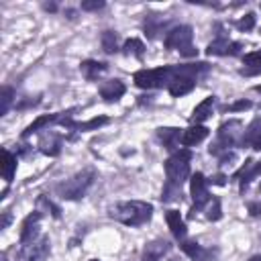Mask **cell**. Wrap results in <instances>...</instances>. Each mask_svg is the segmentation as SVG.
<instances>
[{
	"label": "cell",
	"mask_w": 261,
	"mask_h": 261,
	"mask_svg": "<svg viewBox=\"0 0 261 261\" xmlns=\"http://www.w3.org/2000/svg\"><path fill=\"white\" fill-rule=\"evenodd\" d=\"M16 155L10 151V149H2V177L6 184H12V177H14V171H16Z\"/></svg>",
	"instance_id": "26"
},
{
	"label": "cell",
	"mask_w": 261,
	"mask_h": 261,
	"mask_svg": "<svg viewBox=\"0 0 261 261\" xmlns=\"http://www.w3.org/2000/svg\"><path fill=\"white\" fill-rule=\"evenodd\" d=\"M169 249H171V245H169L165 239L151 241L149 245H145L143 255H141V261H161V257H163Z\"/></svg>",
	"instance_id": "17"
},
{
	"label": "cell",
	"mask_w": 261,
	"mask_h": 261,
	"mask_svg": "<svg viewBox=\"0 0 261 261\" xmlns=\"http://www.w3.org/2000/svg\"><path fill=\"white\" fill-rule=\"evenodd\" d=\"M41 212L33 210L24 220H22V228H20V245H27L35 239H39V224H41Z\"/></svg>",
	"instance_id": "12"
},
{
	"label": "cell",
	"mask_w": 261,
	"mask_h": 261,
	"mask_svg": "<svg viewBox=\"0 0 261 261\" xmlns=\"http://www.w3.org/2000/svg\"><path fill=\"white\" fill-rule=\"evenodd\" d=\"M94 169H82L77 171L75 175L67 177L65 181L57 184L55 186V194L61 198V200H80L86 196V192L90 190V186L94 184Z\"/></svg>",
	"instance_id": "4"
},
{
	"label": "cell",
	"mask_w": 261,
	"mask_h": 261,
	"mask_svg": "<svg viewBox=\"0 0 261 261\" xmlns=\"http://www.w3.org/2000/svg\"><path fill=\"white\" fill-rule=\"evenodd\" d=\"M190 149H177L165 159V186L161 190V202H173L181 196V186L190 175Z\"/></svg>",
	"instance_id": "1"
},
{
	"label": "cell",
	"mask_w": 261,
	"mask_h": 261,
	"mask_svg": "<svg viewBox=\"0 0 261 261\" xmlns=\"http://www.w3.org/2000/svg\"><path fill=\"white\" fill-rule=\"evenodd\" d=\"M241 128H243V122L241 120H226V122H222L220 126H218V130H216V141L210 145V155H214V157H220L222 153H226V151H232V147H237V145H241Z\"/></svg>",
	"instance_id": "5"
},
{
	"label": "cell",
	"mask_w": 261,
	"mask_h": 261,
	"mask_svg": "<svg viewBox=\"0 0 261 261\" xmlns=\"http://www.w3.org/2000/svg\"><path fill=\"white\" fill-rule=\"evenodd\" d=\"M181 73V65H163L155 69H139L135 71L133 80L135 86L143 90H155V88H169Z\"/></svg>",
	"instance_id": "3"
},
{
	"label": "cell",
	"mask_w": 261,
	"mask_h": 261,
	"mask_svg": "<svg viewBox=\"0 0 261 261\" xmlns=\"http://www.w3.org/2000/svg\"><path fill=\"white\" fill-rule=\"evenodd\" d=\"M259 196H261V184H259Z\"/></svg>",
	"instance_id": "42"
},
{
	"label": "cell",
	"mask_w": 261,
	"mask_h": 261,
	"mask_svg": "<svg viewBox=\"0 0 261 261\" xmlns=\"http://www.w3.org/2000/svg\"><path fill=\"white\" fill-rule=\"evenodd\" d=\"M214 102H216V98H214V96L204 98V100L194 108V112H192V116H190V122H192V124H202L204 120H208V118L212 116Z\"/></svg>",
	"instance_id": "21"
},
{
	"label": "cell",
	"mask_w": 261,
	"mask_h": 261,
	"mask_svg": "<svg viewBox=\"0 0 261 261\" xmlns=\"http://www.w3.org/2000/svg\"><path fill=\"white\" fill-rule=\"evenodd\" d=\"M37 210H39L41 214H51L53 218H61V208L55 206L47 196H39V198H37Z\"/></svg>",
	"instance_id": "29"
},
{
	"label": "cell",
	"mask_w": 261,
	"mask_h": 261,
	"mask_svg": "<svg viewBox=\"0 0 261 261\" xmlns=\"http://www.w3.org/2000/svg\"><path fill=\"white\" fill-rule=\"evenodd\" d=\"M10 224V212H2V222H0V228H6Z\"/></svg>",
	"instance_id": "37"
},
{
	"label": "cell",
	"mask_w": 261,
	"mask_h": 261,
	"mask_svg": "<svg viewBox=\"0 0 261 261\" xmlns=\"http://www.w3.org/2000/svg\"><path fill=\"white\" fill-rule=\"evenodd\" d=\"M241 147H253V149L261 151V120H259V118H255V120L247 126V130L243 133V137H241Z\"/></svg>",
	"instance_id": "19"
},
{
	"label": "cell",
	"mask_w": 261,
	"mask_h": 261,
	"mask_svg": "<svg viewBox=\"0 0 261 261\" xmlns=\"http://www.w3.org/2000/svg\"><path fill=\"white\" fill-rule=\"evenodd\" d=\"M210 181H212V184H216V186H224V184H226V175L218 173V175H214V177H212Z\"/></svg>",
	"instance_id": "36"
},
{
	"label": "cell",
	"mask_w": 261,
	"mask_h": 261,
	"mask_svg": "<svg viewBox=\"0 0 261 261\" xmlns=\"http://www.w3.org/2000/svg\"><path fill=\"white\" fill-rule=\"evenodd\" d=\"M181 135L184 130L181 128H173V126H165V128H157V139L163 143V147L171 153L177 151L179 143H181Z\"/></svg>",
	"instance_id": "16"
},
{
	"label": "cell",
	"mask_w": 261,
	"mask_h": 261,
	"mask_svg": "<svg viewBox=\"0 0 261 261\" xmlns=\"http://www.w3.org/2000/svg\"><path fill=\"white\" fill-rule=\"evenodd\" d=\"M206 137H208V128H206L204 124H192V126H188V128L184 130V135H181V145H184V147H194V145L202 143Z\"/></svg>",
	"instance_id": "24"
},
{
	"label": "cell",
	"mask_w": 261,
	"mask_h": 261,
	"mask_svg": "<svg viewBox=\"0 0 261 261\" xmlns=\"http://www.w3.org/2000/svg\"><path fill=\"white\" fill-rule=\"evenodd\" d=\"M167 24H169V18H163L161 14H147L145 16V22H143V29H145L147 39H155L159 33H163L167 29Z\"/></svg>",
	"instance_id": "18"
},
{
	"label": "cell",
	"mask_w": 261,
	"mask_h": 261,
	"mask_svg": "<svg viewBox=\"0 0 261 261\" xmlns=\"http://www.w3.org/2000/svg\"><path fill=\"white\" fill-rule=\"evenodd\" d=\"M120 49H122V53L128 55V57L143 59V55H145V45H143V41H139V39H126Z\"/></svg>",
	"instance_id": "27"
},
{
	"label": "cell",
	"mask_w": 261,
	"mask_h": 261,
	"mask_svg": "<svg viewBox=\"0 0 261 261\" xmlns=\"http://www.w3.org/2000/svg\"><path fill=\"white\" fill-rule=\"evenodd\" d=\"M106 4L102 0H84L82 2V10H88V12H96V10H102Z\"/></svg>",
	"instance_id": "33"
},
{
	"label": "cell",
	"mask_w": 261,
	"mask_h": 261,
	"mask_svg": "<svg viewBox=\"0 0 261 261\" xmlns=\"http://www.w3.org/2000/svg\"><path fill=\"white\" fill-rule=\"evenodd\" d=\"M247 108H251V102H249V100H239V102H234V104L224 106L226 112H239V110H247Z\"/></svg>",
	"instance_id": "34"
},
{
	"label": "cell",
	"mask_w": 261,
	"mask_h": 261,
	"mask_svg": "<svg viewBox=\"0 0 261 261\" xmlns=\"http://www.w3.org/2000/svg\"><path fill=\"white\" fill-rule=\"evenodd\" d=\"M259 175H261V159H259V161L247 159V161H245V165L232 173V179H234V181H239V192H241V194H245V192H247V188L251 186V181H253L255 177H259Z\"/></svg>",
	"instance_id": "10"
},
{
	"label": "cell",
	"mask_w": 261,
	"mask_h": 261,
	"mask_svg": "<svg viewBox=\"0 0 261 261\" xmlns=\"http://www.w3.org/2000/svg\"><path fill=\"white\" fill-rule=\"evenodd\" d=\"M49 253H51V241H49V237L41 234L39 239L31 241L27 245H20L14 261H43V259H47Z\"/></svg>",
	"instance_id": "8"
},
{
	"label": "cell",
	"mask_w": 261,
	"mask_h": 261,
	"mask_svg": "<svg viewBox=\"0 0 261 261\" xmlns=\"http://www.w3.org/2000/svg\"><path fill=\"white\" fill-rule=\"evenodd\" d=\"M165 220H167V226L171 230V234L181 243L186 241V234H188V228H186V222L181 218V214L177 210H167L165 212Z\"/></svg>",
	"instance_id": "20"
},
{
	"label": "cell",
	"mask_w": 261,
	"mask_h": 261,
	"mask_svg": "<svg viewBox=\"0 0 261 261\" xmlns=\"http://www.w3.org/2000/svg\"><path fill=\"white\" fill-rule=\"evenodd\" d=\"M65 14H67V18H75V12H73V10H69V8L65 10Z\"/></svg>",
	"instance_id": "39"
},
{
	"label": "cell",
	"mask_w": 261,
	"mask_h": 261,
	"mask_svg": "<svg viewBox=\"0 0 261 261\" xmlns=\"http://www.w3.org/2000/svg\"><path fill=\"white\" fill-rule=\"evenodd\" d=\"M247 210H249L251 216H261V202H249Z\"/></svg>",
	"instance_id": "35"
},
{
	"label": "cell",
	"mask_w": 261,
	"mask_h": 261,
	"mask_svg": "<svg viewBox=\"0 0 261 261\" xmlns=\"http://www.w3.org/2000/svg\"><path fill=\"white\" fill-rule=\"evenodd\" d=\"M234 27H237L239 31H243V33L253 31V29H255V14H253V12H247L245 16H241L239 20H234Z\"/></svg>",
	"instance_id": "32"
},
{
	"label": "cell",
	"mask_w": 261,
	"mask_h": 261,
	"mask_svg": "<svg viewBox=\"0 0 261 261\" xmlns=\"http://www.w3.org/2000/svg\"><path fill=\"white\" fill-rule=\"evenodd\" d=\"M77 108H69V110H63V112H53V114H43L39 118H35L24 130H22V139H29L31 135L35 133H41V130H49L51 124H61L65 118L71 116V112H75Z\"/></svg>",
	"instance_id": "9"
},
{
	"label": "cell",
	"mask_w": 261,
	"mask_h": 261,
	"mask_svg": "<svg viewBox=\"0 0 261 261\" xmlns=\"http://www.w3.org/2000/svg\"><path fill=\"white\" fill-rule=\"evenodd\" d=\"M206 218L208 220H212V222H216V220H220L222 218V208H220V200L214 196V198H210V202L206 204Z\"/></svg>",
	"instance_id": "30"
},
{
	"label": "cell",
	"mask_w": 261,
	"mask_h": 261,
	"mask_svg": "<svg viewBox=\"0 0 261 261\" xmlns=\"http://www.w3.org/2000/svg\"><path fill=\"white\" fill-rule=\"evenodd\" d=\"M241 49H243V45L239 43V41H230L228 37H224V35H218L212 43H208V47H206V53L208 55H218V57H234V55H239L241 53Z\"/></svg>",
	"instance_id": "11"
},
{
	"label": "cell",
	"mask_w": 261,
	"mask_h": 261,
	"mask_svg": "<svg viewBox=\"0 0 261 261\" xmlns=\"http://www.w3.org/2000/svg\"><path fill=\"white\" fill-rule=\"evenodd\" d=\"M106 69H108V63H104V61H96V59H86V61L80 63V71H82V75H84L86 80H90V82L98 80L102 73H106Z\"/></svg>",
	"instance_id": "22"
},
{
	"label": "cell",
	"mask_w": 261,
	"mask_h": 261,
	"mask_svg": "<svg viewBox=\"0 0 261 261\" xmlns=\"http://www.w3.org/2000/svg\"><path fill=\"white\" fill-rule=\"evenodd\" d=\"M243 65H245V67H241L243 75H257V73H261V49L245 53L243 55Z\"/></svg>",
	"instance_id": "25"
},
{
	"label": "cell",
	"mask_w": 261,
	"mask_h": 261,
	"mask_svg": "<svg viewBox=\"0 0 261 261\" xmlns=\"http://www.w3.org/2000/svg\"><path fill=\"white\" fill-rule=\"evenodd\" d=\"M124 92H126V86L120 80H108V82H104L100 86V96L106 102H116Z\"/></svg>",
	"instance_id": "23"
},
{
	"label": "cell",
	"mask_w": 261,
	"mask_h": 261,
	"mask_svg": "<svg viewBox=\"0 0 261 261\" xmlns=\"http://www.w3.org/2000/svg\"><path fill=\"white\" fill-rule=\"evenodd\" d=\"M100 43H102V51L108 53V55L118 51V35L114 31H104L100 35Z\"/></svg>",
	"instance_id": "28"
},
{
	"label": "cell",
	"mask_w": 261,
	"mask_h": 261,
	"mask_svg": "<svg viewBox=\"0 0 261 261\" xmlns=\"http://www.w3.org/2000/svg\"><path fill=\"white\" fill-rule=\"evenodd\" d=\"M179 247H181V251L190 257V259H194V261H210V259H214V255H216V249L212 251V249H204L200 243H196V241H181L179 243Z\"/></svg>",
	"instance_id": "13"
},
{
	"label": "cell",
	"mask_w": 261,
	"mask_h": 261,
	"mask_svg": "<svg viewBox=\"0 0 261 261\" xmlns=\"http://www.w3.org/2000/svg\"><path fill=\"white\" fill-rule=\"evenodd\" d=\"M12 100H14V90L10 86H4L2 92H0V116H4L8 112Z\"/></svg>",
	"instance_id": "31"
},
{
	"label": "cell",
	"mask_w": 261,
	"mask_h": 261,
	"mask_svg": "<svg viewBox=\"0 0 261 261\" xmlns=\"http://www.w3.org/2000/svg\"><path fill=\"white\" fill-rule=\"evenodd\" d=\"M37 147H39L41 153H45V155H49V157H57V155L61 153V137H59L57 133H53V130H45V133L41 135Z\"/></svg>",
	"instance_id": "15"
},
{
	"label": "cell",
	"mask_w": 261,
	"mask_h": 261,
	"mask_svg": "<svg viewBox=\"0 0 261 261\" xmlns=\"http://www.w3.org/2000/svg\"><path fill=\"white\" fill-rule=\"evenodd\" d=\"M190 194H192V208L188 218H194L196 212H200L202 208H206V204L210 202V194H208V179L204 177V173H194L190 179Z\"/></svg>",
	"instance_id": "7"
},
{
	"label": "cell",
	"mask_w": 261,
	"mask_h": 261,
	"mask_svg": "<svg viewBox=\"0 0 261 261\" xmlns=\"http://www.w3.org/2000/svg\"><path fill=\"white\" fill-rule=\"evenodd\" d=\"M253 90H255V92H259V94H261V86H255V88H253Z\"/></svg>",
	"instance_id": "41"
},
{
	"label": "cell",
	"mask_w": 261,
	"mask_h": 261,
	"mask_svg": "<svg viewBox=\"0 0 261 261\" xmlns=\"http://www.w3.org/2000/svg\"><path fill=\"white\" fill-rule=\"evenodd\" d=\"M104 124H108V116H96V118H90V120H86V122H77V120H73V118L69 116V118H65V120L61 122V126H65L67 130H77V133L98 130V128L104 126Z\"/></svg>",
	"instance_id": "14"
},
{
	"label": "cell",
	"mask_w": 261,
	"mask_h": 261,
	"mask_svg": "<svg viewBox=\"0 0 261 261\" xmlns=\"http://www.w3.org/2000/svg\"><path fill=\"white\" fill-rule=\"evenodd\" d=\"M43 8H45V10H49V12H55V10H57V4H55V2H45V4H43Z\"/></svg>",
	"instance_id": "38"
},
{
	"label": "cell",
	"mask_w": 261,
	"mask_h": 261,
	"mask_svg": "<svg viewBox=\"0 0 261 261\" xmlns=\"http://www.w3.org/2000/svg\"><path fill=\"white\" fill-rule=\"evenodd\" d=\"M163 45H165V49L179 51L184 57H196L198 55V49L194 47V31L190 24H179V27L169 29L165 33Z\"/></svg>",
	"instance_id": "6"
},
{
	"label": "cell",
	"mask_w": 261,
	"mask_h": 261,
	"mask_svg": "<svg viewBox=\"0 0 261 261\" xmlns=\"http://www.w3.org/2000/svg\"><path fill=\"white\" fill-rule=\"evenodd\" d=\"M108 216L126 226H143L153 216V206L143 200H124L108 206Z\"/></svg>",
	"instance_id": "2"
},
{
	"label": "cell",
	"mask_w": 261,
	"mask_h": 261,
	"mask_svg": "<svg viewBox=\"0 0 261 261\" xmlns=\"http://www.w3.org/2000/svg\"><path fill=\"white\" fill-rule=\"evenodd\" d=\"M90 261H98V259H90Z\"/></svg>",
	"instance_id": "43"
},
{
	"label": "cell",
	"mask_w": 261,
	"mask_h": 261,
	"mask_svg": "<svg viewBox=\"0 0 261 261\" xmlns=\"http://www.w3.org/2000/svg\"><path fill=\"white\" fill-rule=\"evenodd\" d=\"M249 261H261V255H253Z\"/></svg>",
	"instance_id": "40"
}]
</instances>
